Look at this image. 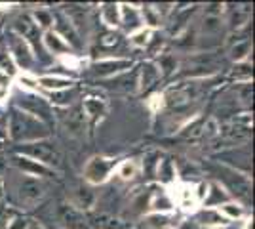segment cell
I'll list each match as a JSON object with an SVG mask.
<instances>
[{
	"label": "cell",
	"instance_id": "31",
	"mask_svg": "<svg viewBox=\"0 0 255 229\" xmlns=\"http://www.w3.org/2000/svg\"><path fill=\"white\" fill-rule=\"evenodd\" d=\"M115 174L122 180V182H133L139 174H141V166H139V161L137 159H126V161H120L117 166V170H115Z\"/></svg>",
	"mask_w": 255,
	"mask_h": 229
},
{
	"label": "cell",
	"instance_id": "10",
	"mask_svg": "<svg viewBox=\"0 0 255 229\" xmlns=\"http://www.w3.org/2000/svg\"><path fill=\"white\" fill-rule=\"evenodd\" d=\"M80 109L84 115L88 126L96 128L101 120H105V117L109 115V101L97 94H88L80 99Z\"/></svg>",
	"mask_w": 255,
	"mask_h": 229
},
{
	"label": "cell",
	"instance_id": "12",
	"mask_svg": "<svg viewBox=\"0 0 255 229\" xmlns=\"http://www.w3.org/2000/svg\"><path fill=\"white\" fill-rule=\"evenodd\" d=\"M252 17V6L250 4H225L223 21L229 33L240 31L250 25Z\"/></svg>",
	"mask_w": 255,
	"mask_h": 229
},
{
	"label": "cell",
	"instance_id": "33",
	"mask_svg": "<svg viewBox=\"0 0 255 229\" xmlns=\"http://www.w3.org/2000/svg\"><path fill=\"white\" fill-rule=\"evenodd\" d=\"M32 17V21L38 25L40 31H50L53 27V11L50 8H36V10L29 11Z\"/></svg>",
	"mask_w": 255,
	"mask_h": 229
},
{
	"label": "cell",
	"instance_id": "23",
	"mask_svg": "<svg viewBox=\"0 0 255 229\" xmlns=\"http://www.w3.org/2000/svg\"><path fill=\"white\" fill-rule=\"evenodd\" d=\"M194 224L198 226V228H208V229H219L227 226V224H231V222H227V220L217 212V208H198L194 214Z\"/></svg>",
	"mask_w": 255,
	"mask_h": 229
},
{
	"label": "cell",
	"instance_id": "42",
	"mask_svg": "<svg viewBox=\"0 0 255 229\" xmlns=\"http://www.w3.org/2000/svg\"><path fill=\"white\" fill-rule=\"evenodd\" d=\"M8 142V128H6V117H0V147Z\"/></svg>",
	"mask_w": 255,
	"mask_h": 229
},
{
	"label": "cell",
	"instance_id": "11",
	"mask_svg": "<svg viewBox=\"0 0 255 229\" xmlns=\"http://www.w3.org/2000/svg\"><path fill=\"white\" fill-rule=\"evenodd\" d=\"M11 166H13L15 172H19L23 176H29V178H36V180H52V178L57 176L55 170L36 163V161H32L29 157H23L19 153L11 155Z\"/></svg>",
	"mask_w": 255,
	"mask_h": 229
},
{
	"label": "cell",
	"instance_id": "34",
	"mask_svg": "<svg viewBox=\"0 0 255 229\" xmlns=\"http://www.w3.org/2000/svg\"><path fill=\"white\" fill-rule=\"evenodd\" d=\"M152 29H149V27H141L139 31H135V33L129 34V46L131 48H137V50H145L147 46L150 44V38H152Z\"/></svg>",
	"mask_w": 255,
	"mask_h": 229
},
{
	"label": "cell",
	"instance_id": "45",
	"mask_svg": "<svg viewBox=\"0 0 255 229\" xmlns=\"http://www.w3.org/2000/svg\"><path fill=\"white\" fill-rule=\"evenodd\" d=\"M6 199V187H4V180L0 178V203Z\"/></svg>",
	"mask_w": 255,
	"mask_h": 229
},
{
	"label": "cell",
	"instance_id": "13",
	"mask_svg": "<svg viewBox=\"0 0 255 229\" xmlns=\"http://www.w3.org/2000/svg\"><path fill=\"white\" fill-rule=\"evenodd\" d=\"M67 203H71L76 210H80V212H84V214L92 212L94 207L97 205L96 187L88 186V184H84V182L78 184V186H75L73 189H71V195H69V199H67Z\"/></svg>",
	"mask_w": 255,
	"mask_h": 229
},
{
	"label": "cell",
	"instance_id": "15",
	"mask_svg": "<svg viewBox=\"0 0 255 229\" xmlns=\"http://www.w3.org/2000/svg\"><path fill=\"white\" fill-rule=\"evenodd\" d=\"M42 48L44 52L50 55V57H65V55H73L76 54L75 50L69 46V42H65L59 34L55 33L53 29L50 31H44L42 33Z\"/></svg>",
	"mask_w": 255,
	"mask_h": 229
},
{
	"label": "cell",
	"instance_id": "22",
	"mask_svg": "<svg viewBox=\"0 0 255 229\" xmlns=\"http://www.w3.org/2000/svg\"><path fill=\"white\" fill-rule=\"evenodd\" d=\"M65 111H67V115H61V122H63L65 128H67V132H71L73 136H84L88 122H86L84 115H82L80 103L73 105V107H69V109Z\"/></svg>",
	"mask_w": 255,
	"mask_h": 229
},
{
	"label": "cell",
	"instance_id": "38",
	"mask_svg": "<svg viewBox=\"0 0 255 229\" xmlns=\"http://www.w3.org/2000/svg\"><path fill=\"white\" fill-rule=\"evenodd\" d=\"M11 86H13V76H10L8 73H4V71H0V103L4 99H8Z\"/></svg>",
	"mask_w": 255,
	"mask_h": 229
},
{
	"label": "cell",
	"instance_id": "9",
	"mask_svg": "<svg viewBox=\"0 0 255 229\" xmlns=\"http://www.w3.org/2000/svg\"><path fill=\"white\" fill-rule=\"evenodd\" d=\"M53 218L59 229H88L86 214L76 210L71 203L61 201L53 208Z\"/></svg>",
	"mask_w": 255,
	"mask_h": 229
},
{
	"label": "cell",
	"instance_id": "41",
	"mask_svg": "<svg viewBox=\"0 0 255 229\" xmlns=\"http://www.w3.org/2000/svg\"><path fill=\"white\" fill-rule=\"evenodd\" d=\"M15 212H17V210H13L11 207H6V205L0 203V229L8 228V222H10V218Z\"/></svg>",
	"mask_w": 255,
	"mask_h": 229
},
{
	"label": "cell",
	"instance_id": "39",
	"mask_svg": "<svg viewBox=\"0 0 255 229\" xmlns=\"http://www.w3.org/2000/svg\"><path fill=\"white\" fill-rule=\"evenodd\" d=\"M29 222H31V218H27L25 214L15 212V214L10 218V222H8V228L6 229H25L27 226H29Z\"/></svg>",
	"mask_w": 255,
	"mask_h": 229
},
{
	"label": "cell",
	"instance_id": "20",
	"mask_svg": "<svg viewBox=\"0 0 255 229\" xmlns=\"http://www.w3.org/2000/svg\"><path fill=\"white\" fill-rule=\"evenodd\" d=\"M229 201H233V197L227 193V189L219 182H206V195L200 208H217Z\"/></svg>",
	"mask_w": 255,
	"mask_h": 229
},
{
	"label": "cell",
	"instance_id": "28",
	"mask_svg": "<svg viewBox=\"0 0 255 229\" xmlns=\"http://www.w3.org/2000/svg\"><path fill=\"white\" fill-rule=\"evenodd\" d=\"M156 67H158L160 71V76H175L177 75V71H179V63H181V57L177 54H173V52H166V50H162L154 59H152Z\"/></svg>",
	"mask_w": 255,
	"mask_h": 229
},
{
	"label": "cell",
	"instance_id": "30",
	"mask_svg": "<svg viewBox=\"0 0 255 229\" xmlns=\"http://www.w3.org/2000/svg\"><path fill=\"white\" fill-rule=\"evenodd\" d=\"M99 19L107 29L118 31L120 27V4L118 2H105L99 6Z\"/></svg>",
	"mask_w": 255,
	"mask_h": 229
},
{
	"label": "cell",
	"instance_id": "32",
	"mask_svg": "<svg viewBox=\"0 0 255 229\" xmlns=\"http://www.w3.org/2000/svg\"><path fill=\"white\" fill-rule=\"evenodd\" d=\"M217 212H219L227 222H242V220L248 218L246 207L240 205L238 201H229V203H225L221 207H217Z\"/></svg>",
	"mask_w": 255,
	"mask_h": 229
},
{
	"label": "cell",
	"instance_id": "19",
	"mask_svg": "<svg viewBox=\"0 0 255 229\" xmlns=\"http://www.w3.org/2000/svg\"><path fill=\"white\" fill-rule=\"evenodd\" d=\"M150 189H152V186H147V187H141V189H135L131 193L129 203H128V216H135L139 220L141 216L149 214Z\"/></svg>",
	"mask_w": 255,
	"mask_h": 229
},
{
	"label": "cell",
	"instance_id": "25",
	"mask_svg": "<svg viewBox=\"0 0 255 229\" xmlns=\"http://www.w3.org/2000/svg\"><path fill=\"white\" fill-rule=\"evenodd\" d=\"M173 201H171L168 189L162 186H152L150 189L149 212H173Z\"/></svg>",
	"mask_w": 255,
	"mask_h": 229
},
{
	"label": "cell",
	"instance_id": "18",
	"mask_svg": "<svg viewBox=\"0 0 255 229\" xmlns=\"http://www.w3.org/2000/svg\"><path fill=\"white\" fill-rule=\"evenodd\" d=\"M86 220H88V229H128L126 220L107 212H92L86 216Z\"/></svg>",
	"mask_w": 255,
	"mask_h": 229
},
{
	"label": "cell",
	"instance_id": "46",
	"mask_svg": "<svg viewBox=\"0 0 255 229\" xmlns=\"http://www.w3.org/2000/svg\"><path fill=\"white\" fill-rule=\"evenodd\" d=\"M219 229H242V222L236 226V222H231V224H227V226H223V228H219Z\"/></svg>",
	"mask_w": 255,
	"mask_h": 229
},
{
	"label": "cell",
	"instance_id": "24",
	"mask_svg": "<svg viewBox=\"0 0 255 229\" xmlns=\"http://www.w3.org/2000/svg\"><path fill=\"white\" fill-rule=\"evenodd\" d=\"M36 78H38L40 92H59V90L76 86V78L67 75H42L36 76Z\"/></svg>",
	"mask_w": 255,
	"mask_h": 229
},
{
	"label": "cell",
	"instance_id": "26",
	"mask_svg": "<svg viewBox=\"0 0 255 229\" xmlns=\"http://www.w3.org/2000/svg\"><path fill=\"white\" fill-rule=\"evenodd\" d=\"M42 96L52 107H59V109H69L73 107L78 99V88H67V90H59V92H42Z\"/></svg>",
	"mask_w": 255,
	"mask_h": 229
},
{
	"label": "cell",
	"instance_id": "7",
	"mask_svg": "<svg viewBox=\"0 0 255 229\" xmlns=\"http://www.w3.org/2000/svg\"><path fill=\"white\" fill-rule=\"evenodd\" d=\"M118 163H120V159L105 157V155H96V157L88 159V163L84 164V170H82L84 184L92 187H99L107 184L115 174Z\"/></svg>",
	"mask_w": 255,
	"mask_h": 229
},
{
	"label": "cell",
	"instance_id": "36",
	"mask_svg": "<svg viewBox=\"0 0 255 229\" xmlns=\"http://www.w3.org/2000/svg\"><path fill=\"white\" fill-rule=\"evenodd\" d=\"M231 80H236L238 84L252 82V61H242V63H234L231 71Z\"/></svg>",
	"mask_w": 255,
	"mask_h": 229
},
{
	"label": "cell",
	"instance_id": "44",
	"mask_svg": "<svg viewBox=\"0 0 255 229\" xmlns=\"http://www.w3.org/2000/svg\"><path fill=\"white\" fill-rule=\"evenodd\" d=\"M194 228H196L194 222H183V224H179L177 228H173V229H194Z\"/></svg>",
	"mask_w": 255,
	"mask_h": 229
},
{
	"label": "cell",
	"instance_id": "29",
	"mask_svg": "<svg viewBox=\"0 0 255 229\" xmlns=\"http://www.w3.org/2000/svg\"><path fill=\"white\" fill-rule=\"evenodd\" d=\"M154 178L158 180L162 187H170L177 182V170H175V161L170 157H160L158 166H156V174Z\"/></svg>",
	"mask_w": 255,
	"mask_h": 229
},
{
	"label": "cell",
	"instance_id": "21",
	"mask_svg": "<svg viewBox=\"0 0 255 229\" xmlns=\"http://www.w3.org/2000/svg\"><path fill=\"white\" fill-rule=\"evenodd\" d=\"M160 78H162V76H160V71H158V67H156V63H154L152 59L143 61L137 71V90L139 92H149Z\"/></svg>",
	"mask_w": 255,
	"mask_h": 229
},
{
	"label": "cell",
	"instance_id": "27",
	"mask_svg": "<svg viewBox=\"0 0 255 229\" xmlns=\"http://www.w3.org/2000/svg\"><path fill=\"white\" fill-rule=\"evenodd\" d=\"M254 46H252V36H242V38H233L229 40V59L234 63L250 61Z\"/></svg>",
	"mask_w": 255,
	"mask_h": 229
},
{
	"label": "cell",
	"instance_id": "4",
	"mask_svg": "<svg viewBox=\"0 0 255 229\" xmlns=\"http://www.w3.org/2000/svg\"><path fill=\"white\" fill-rule=\"evenodd\" d=\"M166 189L173 201V207H177L185 214H194L202 207L204 195H206V182H198V184L175 182L173 186Z\"/></svg>",
	"mask_w": 255,
	"mask_h": 229
},
{
	"label": "cell",
	"instance_id": "6",
	"mask_svg": "<svg viewBox=\"0 0 255 229\" xmlns=\"http://www.w3.org/2000/svg\"><path fill=\"white\" fill-rule=\"evenodd\" d=\"M11 99H13V107L29 113L34 119L42 120L44 124H48L52 128L55 115H53V107L50 105V101L42 96V92L40 94H31V92H21L19 90V94H15Z\"/></svg>",
	"mask_w": 255,
	"mask_h": 229
},
{
	"label": "cell",
	"instance_id": "35",
	"mask_svg": "<svg viewBox=\"0 0 255 229\" xmlns=\"http://www.w3.org/2000/svg\"><path fill=\"white\" fill-rule=\"evenodd\" d=\"M160 155L158 151H150L143 157V161H139V166H141V174L147 176V178H154L156 174V166H158L160 161Z\"/></svg>",
	"mask_w": 255,
	"mask_h": 229
},
{
	"label": "cell",
	"instance_id": "16",
	"mask_svg": "<svg viewBox=\"0 0 255 229\" xmlns=\"http://www.w3.org/2000/svg\"><path fill=\"white\" fill-rule=\"evenodd\" d=\"M171 44H173V50H175L173 54H192L198 48V27H196V23H191L187 29H183L179 34H175Z\"/></svg>",
	"mask_w": 255,
	"mask_h": 229
},
{
	"label": "cell",
	"instance_id": "37",
	"mask_svg": "<svg viewBox=\"0 0 255 229\" xmlns=\"http://www.w3.org/2000/svg\"><path fill=\"white\" fill-rule=\"evenodd\" d=\"M120 42H122L120 31H113V29H107V27L103 33H99V38H97V44H99L103 50H113V48H117Z\"/></svg>",
	"mask_w": 255,
	"mask_h": 229
},
{
	"label": "cell",
	"instance_id": "1",
	"mask_svg": "<svg viewBox=\"0 0 255 229\" xmlns=\"http://www.w3.org/2000/svg\"><path fill=\"white\" fill-rule=\"evenodd\" d=\"M6 128H8V142L15 145L23 143L38 142V140H48L52 136V130L42 120L34 119L32 115L25 111L17 109L11 105L6 117Z\"/></svg>",
	"mask_w": 255,
	"mask_h": 229
},
{
	"label": "cell",
	"instance_id": "2",
	"mask_svg": "<svg viewBox=\"0 0 255 229\" xmlns=\"http://www.w3.org/2000/svg\"><path fill=\"white\" fill-rule=\"evenodd\" d=\"M46 189L48 186L44 180H36V178H29L15 172L11 180V208L17 207L21 210H31L44 201Z\"/></svg>",
	"mask_w": 255,
	"mask_h": 229
},
{
	"label": "cell",
	"instance_id": "17",
	"mask_svg": "<svg viewBox=\"0 0 255 229\" xmlns=\"http://www.w3.org/2000/svg\"><path fill=\"white\" fill-rule=\"evenodd\" d=\"M143 25V17H141V10L135 4H120V29L129 36L131 33L139 31Z\"/></svg>",
	"mask_w": 255,
	"mask_h": 229
},
{
	"label": "cell",
	"instance_id": "3",
	"mask_svg": "<svg viewBox=\"0 0 255 229\" xmlns=\"http://www.w3.org/2000/svg\"><path fill=\"white\" fill-rule=\"evenodd\" d=\"M23 157H29L36 163L44 164L52 170H61L63 166V153L59 149V145L53 142V140H38V142H31V143H23V145H17V151Z\"/></svg>",
	"mask_w": 255,
	"mask_h": 229
},
{
	"label": "cell",
	"instance_id": "43",
	"mask_svg": "<svg viewBox=\"0 0 255 229\" xmlns=\"http://www.w3.org/2000/svg\"><path fill=\"white\" fill-rule=\"evenodd\" d=\"M25 229H46V228H44V226L40 224V222H36V220H32V218H31V222H29V226H27Z\"/></svg>",
	"mask_w": 255,
	"mask_h": 229
},
{
	"label": "cell",
	"instance_id": "14",
	"mask_svg": "<svg viewBox=\"0 0 255 229\" xmlns=\"http://www.w3.org/2000/svg\"><path fill=\"white\" fill-rule=\"evenodd\" d=\"M179 224V216H175V212H149L137 220L135 229H173Z\"/></svg>",
	"mask_w": 255,
	"mask_h": 229
},
{
	"label": "cell",
	"instance_id": "40",
	"mask_svg": "<svg viewBox=\"0 0 255 229\" xmlns=\"http://www.w3.org/2000/svg\"><path fill=\"white\" fill-rule=\"evenodd\" d=\"M147 105L150 107V111H152V113H156V115H158L160 111L164 109V96H162V92L152 94V96L149 98V101H147Z\"/></svg>",
	"mask_w": 255,
	"mask_h": 229
},
{
	"label": "cell",
	"instance_id": "5",
	"mask_svg": "<svg viewBox=\"0 0 255 229\" xmlns=\"http://www.w3.org/2000/svg\"><path fill=\"white\" fill-rule=\"evenodd\" d=\"M2 38H4L6 50H8L17 73H32V69L38 65V61H36L34 52L29 46V42L25 38H21L17 33H13L11 29H8Z\"/></svg>",
	"mask_w": 255,
	"mask_h": 229
},
{
	"label": "cell",
	"instance_id": "8",
	"mask_svg": "<svg viewBox=\"0 0 255 229\" xmlns=\"http://www.w3.org/2000/svg\"><path fill=\"white\" fill-rule=\"evenodd\" d=\"M129 69H133V59L113 55V57H103L94 63H88L84 71L86 75L96 78V80H111L122 73H128Z\"/></svg>",
	"mask_w": 255,
	"mask_h": 229
}]
</instances>
